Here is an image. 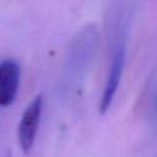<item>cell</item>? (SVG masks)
Masks as SVG:
<instances>
[{"label": "cell", "instance_id": "2", "mask_svg": "<svg viewBox=\"0 0 157 157\" xmlns=\"http://www.w3.org/2000/svg\"><path fill=\"white\" fill-rule=\"evenodd\" d=\"M43 110V98L40 94L36 96L25 109L17 126V141L21 150L27 153L32 150Z\"/></svg>", "mask_w": 157, "mask_h": 157}, {"label": "cell", "instance_id": "1", "mask_svg": "<svg viewBox=\"0 0 157 157\" xmlns=\"http://www.w3.org/2000/svg\"><path fill=\"white\" fill-rule=\"evenodd\" d=\"M130 27V15L125 7L119 9L115 12L112 25H110V48H109V65L103 86L99 112L102 114L107 113L112 105L115 97L118 87L121 81L124 72L125 60H126V47H128V34Z\"/></svg>", "mask_w": 157, "mask_h": 157}, {"label": "cell", "instance_id": "3", "mask_svg": "<svg viewBox=\"0 0 157 157\" xmlns=\"http://www.w3.org/2000/svg\"><path fill=\"white\" fill-rule=\"evenodd\" d=\"M20 66L12 59L0 63V107H9L17 96L20 85Z\"/></svg>", "mask_w": 157, "mask_h": 157}, {"label": "cell", "instance_id": "4", "mask_svg": "<svg viewBox=\"0 0 157 157\" xmlns=\"http://www.w3.org/2000/svg\"><path fill=\"white\" fill-rule=\"evenodd\" d=\"M147 109L151 120L157 123V69L150 78L147 87Z\"/></svg>", "mask_w": 157, "mask_h": 157}]
</instances>
